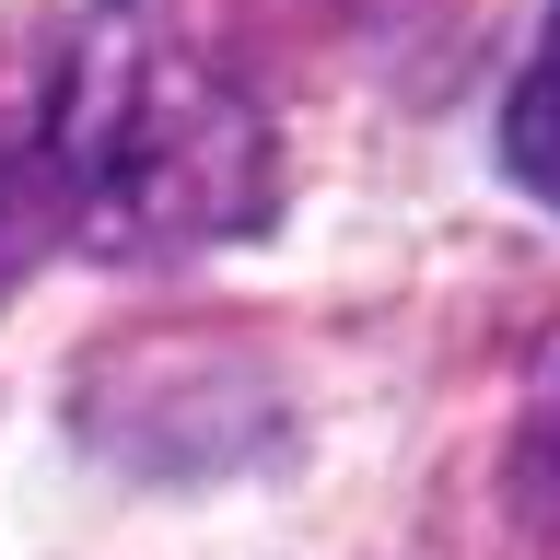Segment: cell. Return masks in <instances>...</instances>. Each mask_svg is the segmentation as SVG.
Wrapping results in <instances>:
<instances>
[{
	"mask_svg": "<svg viewBox=\"0 0 560 560\" xmlns=\"http://www.w3.org/2000/svg\"><path fill=\"white\" fill-rule=\"evenodd\" d=\"M35 129L59 175V222L82 257H199L269 222L280 129L245 59L175 0H105L35 82Z\"/></svg>",
	"mask_w": 560,
	"mask_h": 560,
	"instance_id": "cell-1",
	"label": "cell"
},
{
	"mask_svg": "<svg viewBox=\"0 0 560 560\" xmlns=\"http://www.w3.org/2000/svg\"><path fill=\"white\" fill-rule=\"evenodd\" d=\"M47 245H70V222H59V175H47V129H35V82L24 94L0 82V304L24 292Z\"/></svg>",
	"mask_w": 560,
	"mask_h": 560,
	"instance_id": "cell-2",
	"label": "cell"
},
{
	"mask_svg": "<svg viewBox=\"0 0 560 560\" xmlns=\"http://www.w3.org/2000/svg\"><path fill=\"white\" fill-rule=\"evenodd\" d=\"M514 525L560 560V339L537 350L525 409H514Z\"/></svg>",
	"mask_w": 560,
	"mask_h": 560,
	"instance_id": "cell-3",
	"label": "cell"
},
{
	"mask_svg": "<svg viewBox=\"0 0 560 560\" xmlns=\"http://www.w3.org/2000/svg\"><path fill=\"white\" fill-rule=\"evenodd\" d=\"M502 164L560 210V0H549V24H537V47H525L514 105H502Z\"/></svg>",
	"mask_w": 560,
	"mask_h": 560,
	"instance_id": "cell-4",
	"label": "cell"
}]
</instances>
